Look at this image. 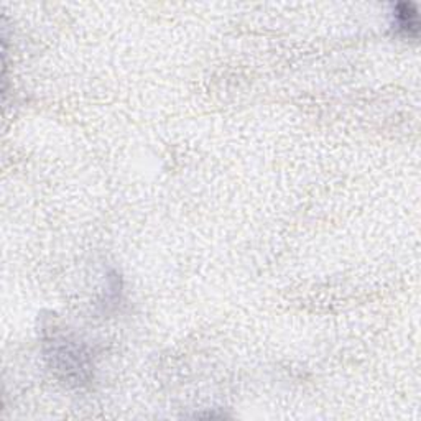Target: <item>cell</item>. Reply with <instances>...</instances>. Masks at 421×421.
Returning a JSON list of instances; mask_svg holds the SVG:
<instances>
[{
	"label": "cell",
	"instance_id": "obj_1",
	"mask_svg": "<svg viewBox=\"0 0 421 421\" xmlns=\"http://www.w3.org/2000/svg\"><path fill=\"white\" fill-rule=\"evenodd\" d=\"M395 23L397 28L407 33L408 37H415L418 33V15L413 4H398L395 8Z\"/></svg>",
	"mask_w": 421,
	"mask_h": 421
}]
</instances>
